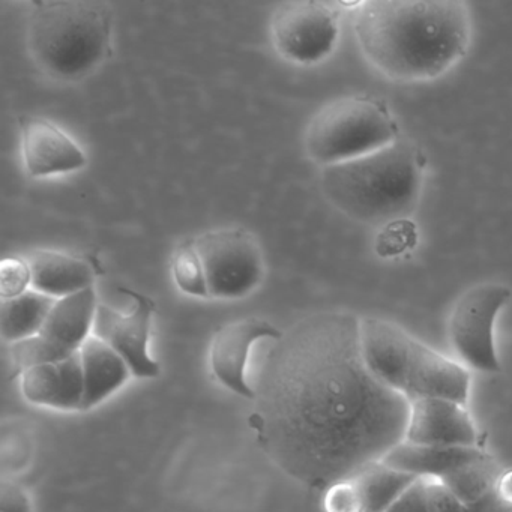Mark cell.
<instances>
[{"mask_svg":"<svg viewBox=\"0 0 512 512\" xmlns=\"http://www.w3.org/2000/svg\"><path fill=\"white\" fill-rule=\"evenodd\" d=\"M32 284L31 268L26 260L7 257L0 265V296L2 299L16 298L28 292Z\"/></svg>","mask_w":512,"mask_h":512,"instance_id":"cell-25","label":"cell"},{"mask_svg":"<svg viewBox=\"0 0 512 512\" xmlns=\"http://www.w3.org/2000/svg\"><path fill=\"white\" fill-rule=\"evenodd\" d=\"M0 512H32L26 491L13 482H4L0 491Z\"/></svg>","mask_w":512,"mask_h":512,"instance_id":"cell-28","label":"cell"},{"mask_svg":"<svg viewBox=\"0 0 512 512\" xmlns=\"http://www.w3.org/2000/svg\"><path fill=\"white\" fill-rule=\"evenodd\" d=\"M68 356L71 355H65L40 335L10 344L11 362L20 373H25L29 368L38 367V365L62 361Z\"/></svg>","mask_w":512,"mask_h":512,"instance_id":"cell-23","label":"cell"},{"mask_svg":"<svg viewBox=\"0 0 512 512\" xmlns=\"http://www.w3.org/2000/svg\"><path fill=\"white\" fill-rule=\"evenodd\" d=\"M398 139L400 127L386 104L352 95L331 101L313 116L304 145L323 169L373 154Z\"/></svg>","mask_w":512,"mask_h":512,"instance_id":"cell-6","label":"cell"},{"mask_svg":"<svg viewBox=\"0 0 512 512\" xmlns=\"http://www.w3.org/2000/svg\"><path fill=\"white\" fill-rule=\"evenodd\" d=\"M320 185L341 214L379 226L415 211L424 185V160L418 148L401 137L373 154L323 167Z\"/></svg>","mask_w":512,"mask_h":512,"instance_id":"cell-3","label":"cell"},{"mask_svg":"<svg viewBox=\"0 0 512 512\" xmlns=\"http://www.w3.org/2000/svg\"><path fill=\"white\" fill-rule=\"evenodd\" d=\"M253 389L257 445L316 490L379 463L406 437L410 401L371 373L361 319L349 311L310 314L283 332Z\"/></svg>","mask_w":512,"mask_h":512,"instance_id":"cell-1","label":"cell"},{"mask_svg":"<svg viewBox=\"0 0 512 512\" xmlns=\"http://www.w3.org/2000/svg\"><path fill=\"white\" fill-rule=\"evenodd\" d=\"M122 292L134 299L136 307L128 314L98 311L95 335L106 341L124 358L134 377L155 379L160 374V364L149 353L154 302L148 296L133 290L122 289Z\"/></svg>","mask_w":512,"mask_h":512,"instance_id":"cell-10","label":"cell"},{"mask_svg":"<svg viewBox=\"0 0 512 512\" xmlns=\"http://www.w3.org/2000/svg\"><path fill=\"white\" fill-rule=\"evenodd\" d=\"M22 154L32 178L67 175L88 163L85 151L52 121L29 118L23 122Z\"/></svg>","mask_w":512,"mask_h":512,"instance_id":"cell-13","label":"cell"},{"mask_svg":"<svg viewBox=\"0 0 512 512\" xmlns=\"http://www.w3.org/2000/svg\"><path fill=\"white\" fill-rule=\"evenodd\" d=\"M406 442L430 446H478L479 434L466 406L448 398L410 401Z\"/></svg>","mask_w":512,"mask_h":512,"instance_id":"cell-12","label":"cell"},{"mask_svg":"<svg viewBox=\"0 0 512 512\" xmlns=\"http://www.w3.org/2000/svg\"><path fill=\"white\" fill-rule=\"evenodd\" d=\"M353 478L364 500V512H386L418 476L392 469L379 461Z\"/></svg>","mask_w":512,"mask_h":512,"instance_id":"cell-21","label":"cell"},{"mask_svg":"<svg viewBox=\"0 0 512 512\" xmlns=\"http://www.w3.org/2000/svg\"><path fill=\"white\" fill-rule=\"evenodd\" d=\"M502 472L500 464L484 451L479 457L442 476L439 481L469 508L473 503L493 493Z\"/></svg>","mask_w":512,"mask_h":512,"instance_id":"cell-20","label":"cell"},{"mask_svg":"<svg viewBox=\"0 0 512 512\" xmlns=\"http://www.w3.org/2000/svg\"><path fill=\"white\" fill-rule=\"evenodd\" d=\"M283 332L259 317H244L221 326L211 344V370L224 388L239 397L254 400L253 386L247 380L251 347L263 338L280 340Z\"/></svg>","mask_w":512,"mask_h":512,"instance_id":"cell-11","label":"cell"},{"mask_svg":"<svg viewBox=\"0 0 512 512\" xmlns=\"http://www.w3.org/2000/svg\"><path fill=\"white\" fill-rule=\"evenodd\" d=\"M172 274L181 292L196 298H209L205 268L193 241L179 245L173 256Z\"/></svg>","mask_w":512,"mask_h":512,"instance_id":"cell-22","label":"cell"},{"mask_svg":"<svg viewBox=\"0 0 512 512\" xmlns=\"http://www.w3.org/2000/svg\"><path fill=\"white\" fill-rule=\"evenodd\" d=\"M56 299L29 289L16 298L2 299L0 335L8 344L37 337L55 305Z\"/></svg>","mask_w":512,"mask_h":512,"instance_id":"cell-19","label":"cell"},{"mask_svg":"<svg viewBox=\"0 0 512 512\" xmlns=\"http://www.w3.org/2000/svg\"><path fill=\"white\" fill-rule=\"evenodd\" d=\"M356 41L364 58L395 82L439 79L466 56L472 14L458 0H368L356 5Z\"/></svg>","mask_w":512,"mask_h":512,"instance_id":"cell-2","label":"cell"},{"mask_svg":"<svg viewBox=\"0 0 512 512\" xmlns=\"http://www.w3.org/2000/svg\"><path fill=\"white\" fill-rule=\"evenodd\" d=\"M193 242L205 268L209 298H244L262 283L265 257L259 242L247 230H209Z\"/></svg>","mask_w":512,"mask_h":512,"instance_id":"cell-7","label":"cell"},{"mask_svg":"<svg viewBox=\"0 0 512 512\" xmlns=\"http://www.w3.org/2000/svg\"><path fill=\"white\" fill-rule=\"evenodd\" d=\"M97 314V293L94 287L56 299L38 335L65 355H73L91 337Z\"/></svg>","mask_w":512,"mask_h":512,"instance_id":"cell-15","label":"cell"},{"mask_svg":"<svg viewBox=\"0 0 512 512\" xmlns=\"http://www.w3.org/2000/svg\"><path fill=\"white\" fill-rule=\"evenodd\" d=\"M22 394L29 403L65 412H82L85 380L79 352L62 361L22 373Z\"/></svg>","mask_w":512,"mask_h":512,"instance_id":"cell-14","label":"cell"},{"mask_svg":"<svg viewBox=\"0 0 512 512\" xmlns=\"http://www.w3.org/2000/svg\"><path fill=\"white\" fill-rule=\"evenodd\" d=\"M428 478H418L386 512H430L427 499Z\"/></svg>","mask_w":512,"mask_h":512,"instance_id":"cell-26","label":"cell"},{"mask_svg":"<svg viewBox=\"0 0 512 512\" xmlns=\"http://www.w3.org/2000/svg\"><path fill=\"white\" fill-rule=\"evenodd\" d=\"M482 452L479 446L416 445L403 440L383 457L382 463L418 478L440 479Z\"/></svg>","mask_w":512,"mask_h":512,"instance_id":"cell-18","label":"cell"},{"mask_svg":"<svg viewBox=\"0 0 512 512\" xmlns=\"http://www.w3.org/2000/svg\"><path fill=\"white\" fill-rule=\"evenodd\" d=\"M427 499L430 512H469L467 506L458 500L439 479L428 478Z\"/></svg>","mask_w":512,"mask_h":512,"instance_id":"cell-27","label":"cell"},{"mask_svg":"<svg viewBox=\"0 0 512 512\" xmlns=\"http://www.w3.org/2000/svg\"><path fill=\"white\" fill-rule=\"evenodd\" d=\"M338 35V11L325 2H287L272 16V44L284 59L293 64H319L335 49Z\"/></svg>","mask_w":512,"mask_h":512,"instance_id":"cell-9","label":"cell"},{"mask_svg":"<svg viewBox=\"0 0 512 512\" xmlns=\"http://www.w3.org/2000/svg\"><path fill=\"white\" fill-rule=\"evenodd\" d=\"M112 23V11L101 2H34L26 31L29 55L52 79L77 82L109 55Z\"/></svg>","mask_w":512,"mask_h":512,"instance_id":"cell-4","label":"cell"},{"mask_svg":"<svg viewBox=\"0 0 512 512\" xmlns=\"http://www.w3.org/2000/svg\"><path fill=\"white\" fill-rule=\"evenodd\" d=\"M80 358L85 380L82 410L103 403L133 376L124 358L97 335H91L85 341Z\"/></svg>","mask_w":512,"mask_h":512,"instance_id":"cell-17","label":"cell"},{"mask_svg":"<svg viewBox=\"0 0 512 512\" xmlns=\"http://www.w3.org/2000/svg\"><path fill=\"white\" fill-rule=\"evenodd\" d=\"M362 350L371 373L407 400L448 398L466 406L469 370L379 317L361 319Z\"/></svg>","mask_w":512,"mask_h":512,"instance_id":"cell-5","label":"cell"},{"mask_svg":"<svg viewBox=\"0 0 512 512\" xmlns=\"http://www.w3.org/2000/svg\"><path fill=\"white\" fill-rule=\"evenodd\" d=\"M325 512H364V500L355 478L334 482L323 496Z\"/></svg>","mask_w":512,"mask_h":512,"instance_id":"cell-24","label":"cell"},{"mask_svg":"<svg viewBox=\"0 0 512 512\" xmlns=\"http://www.w3.org/2000/svg\"><path fill=\"white\" fill-rule=\"evenodd\" d=\"M496 493L503 502L512 506V470H503L497 479Z\"/></svg>","mask_w":512,"mask_h":512,"instance_id":"cell-30","label":"cell"},{"mask_svg":"<svg viewBox=\"0 0 512 512\" xmlns=\"http://www.w3.org/2000/svg\"><path fill=\"white\" fill-rule=\"evenodd\" d=\"M31 289L55 299L91 289L95 272L86 260L61 251H34L28 260Z\"/></svg>","mask_w":512,"mask_h":512,"instance_id":"cell-16","label":"cell"},{"mask_svg":"<svg viewBox=\"0 0 512 512\" xmlns=\"http://www.w3.org/2000/svg\"><path fill=\"white\" fill-rule=\"evenodd\" d=\"M511 296V289L505 284L481 283L461 293L455 301L449 316V341L467 368L499 373L494 325Z\"/></svg>","mask_w":512,"mask_h":512,"instance_id":"cell-8","label":"cell"},{"mask_svg":"<svg viewBox=\"0 0 512 512\" xmlns=\"http://www.w3.org/2000/svg\"><path fill=\"white\" fill-rule=\"evenodd\" d=\"M469 512H512V506L508 503L503 502L499 496H497L496 488L493 493L485 496L484 499L479 502L473 503L469 506Z\"/></svg>","mask_w":512,"mask_h":512,"instance_id":"cell-29","label":"cell"}]
</instances>
